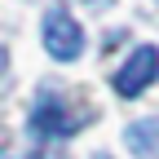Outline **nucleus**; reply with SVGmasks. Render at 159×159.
I'll return each mask as SVG.
<instances>
[{
  "mask_svg": "<svg viewBox=\"0 0 159 159\" xmlns=\"http://www.w3.org/2000/svg\"><path fill=\"white\" fill-rule=\"evenodd\" d=\"M0 71H5V49H0Z\"/></svg>",
  "mask_w": 159,
  "mask_h": 159,
  "instance_id": "nucleus-7",
  "label": "nucleus"
},
{
  "mask_svg": "<svg viewBox=\"0 0 159 159\" xmlns=\"http://www.w3.org/2000/svg\"><path fill=\"white\" fill-rule=\"evenodd\" d=\"M124 137L133 155H159V119H137V124H128Z\"/></svg>",
  "mask_w": 159,
  "mask_h": 159,
  "instance_id": "nucleus-4",
  "label": "nucleus"
},
{
  "mask_svg": "<svg viewBox=\"0 0 159 159\" xmlns=\"http://www.w3.org/2000/svg\"><path fill=\"white\" fill-rule=\"evenodd\" d=\"M31 159H66V155H57V150H40V155H31Z\"/></svg>",
  "mask_w": 159,
  "mask_h": 159,
  "instance_id": "nucleus-5",
  "label": "nucleus"
},
{
  "mask_svg": "<svg viewBox=\"0 0 159 159\" xmlns=\"http://www.w3.org/2000/svg\"><path fill=\"white\" fill-rule=\"evenodd\" d=\"M84 5H93V9H106V5H111V0H84Z\"/></svg>",
  "mask_w": 159,
  "mask_h": 159,
  "instance_id": "nucleus-6",
  "label": "nucleus"
},
{
  "mask_svg": "<svg viewBox=\"0 0 159 159\" xmlns=\"http://www.w3.org/2000/svg\"><path fill=\"white\" fill-rule=\"evenodd\" d=\"M84 111H71L66 102H57L53 93H44L35 102V111H31V133L35 137H44V142H57V137H71L75 128H84Z\"/></svg>",
  "mask_w": 159,
  "mask_h": 159,
  "instance_id": "nucleus-1",
  "label": "nucleus"
},
{
  "mask_svg": "<svg viewBox=\"0 0 159 159\" xmlns=\"http://www.w3.org/2000/svg\"><path fill=\"white\" fill-rule=\"evenodd\" d=\"M44 49L57 57V62H75L84 53V31L66 9H49L44 13Z\"/></svg>",
  "mask_w": 159,
  "mask_h": 159,
  "instance_id": "nucleus-2",
  "label": "nucleus"
},
{
  "mask_svg": "<svg viewBox=\"0 0 159 159\" xmlns=\"http://www.w3.org/2000/svg\"><path fill=\"white\" fill-rule=\"evenodd\" d=\"M155 75H159V49L142 44V49H133V57L115 71V93L119 97H137L146 84H155Z\"/></svg>",
  "mask_w": 159,
  "mask_h": 159,
  "instance_id": "nucleus-3",
  "label": "nucleus"
}]
</instances>
